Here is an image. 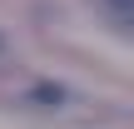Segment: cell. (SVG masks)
<instances>
[{"instance_id": "cell-1", "label": "cell", "mask_w": 134, "mask_h": 129, "mask_svg": "<svg viewBox=\"0 0 134 129\" xmlns=\"http://www.w3.org/2000/svg\"><path fill=\"white\" fill-rule=\"evenodd\" d=\"M99 10H104L114 25H129L134 30V0H99Z\"/></svg>"}]
</instances>
